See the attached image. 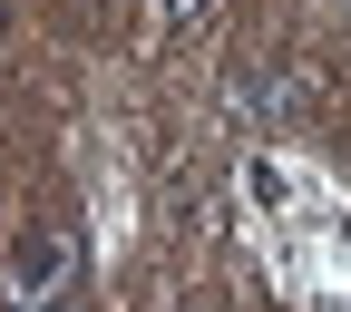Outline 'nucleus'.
<instances>
[{
	"mask_svg": "<svg viewBox=\"0 0 351 312\" xmlns=\"http://www.w3.org/2000/svg\"><path fill=\"white\" fill-rule=\"evenodd\" d=\"M69 274H78V235H59V225H20V235H10V254H0V293H10L20 312L59 302V293H69Z\"/></svg>",
	"mask_w": 351,
	"mask_h": 312,
	"instance_id": "1",
	"label": "nucleus"
},
{
	"mask_svg": "<svg viewBox=\"0 0 351 312\" xmlns=\"http://www.w3.org/2000/svg\"><path fill=\"white\" fill-rule=\"evenodd\" d=\"M225 108H234L244 127H283V117H302V108H313V78H302V69H283V59H234Z\"/></svg>",
	"mask_w": 351,
	"mask_h": 312,
	"instance_id": "2",
	"label": "nucleus"
},
{
	"mask_svg": "<svg viewBox=\"0 0 351 312\" xmlns=\"http://www.w3.org/2000/svg\"><path fill=\"white\" fill-rule=\"evenodd\" d=\"M234 195H244V215H263V225H293V215L313 205V176H302L293 156H274V147H254L234 166Z\"/></svg>",
	"mask_w": 351,
	"mask_h": 312,
	"instance_id": "3",
	"label": "nucleus"
},
{
	"mask_svg": "<svg viewBox=\"0 0 351 312\" xmlns=\"http://www.w3.org/2000/svg\"><path fill=\"white\" fill-rule=\"evenodd\" d=\"M215 0H156V29H205Z\"/></svg>",
	"mask_w": 351,
	"mask_h": 312,
	"instance_id": "4",
	"label": "nucleus"
},
{
	"mask_svg": "<svg viewBox=\"0 0 351 312\" xmlns=\"http://www.w3.org/2000/svg\"><path fill=\"white\" fill-rule=\"evenodd\" d=\"M332 254L351 263V205H332Z\"/></svg>",
	"mask_w": 351,
	"mask_h": 312,
	"instance_id": "5",
	"label": "nucleus"
},
{
	"mask_svg": "<svg viewBox=\"0 0 351 312\" xmlns=\"http://www.w3.org/2000/svg\"><path fill=\"white\" fill-rule=\"evenodd\" d=\"M176 312H205V302H176Z\"/></svg>",
	"mask_w": 351,
	"mask_h": 312,
	"instance_id": "6",
	"label": "nucleus"
},
{
	"mask_svg": "<svg viewBox=\"0 0 351 312\" xmlns=\"http://www.w3.org/2000/svg\"><path fill=\"white\" fill-rule=\"evenodd\" d=\"M88 10H108V0H88Z\"/></svg>",
	"mask_w": 351,
	"mask_h": 312,
	"instance_id": "7",
	"label": "nucleus"
}]
</instances>
